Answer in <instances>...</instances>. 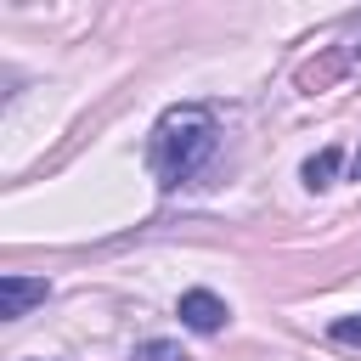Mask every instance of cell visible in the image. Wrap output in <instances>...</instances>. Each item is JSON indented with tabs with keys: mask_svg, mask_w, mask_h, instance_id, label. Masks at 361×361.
I'll use <instances>...</instances> for the list:
<instances>
[{
	"mask_svg": "<svg viewBox=\"0 0 361 361\" xmlns=\"http://www.w3.org/2000/svg\"><path fill=\"white\" fill-rule=\"evenodd\" d=\"M350 180H361V147H355V158H350Z\"/></svg>",
	"mask_w": 361,
	"mask_h": 361,
	"instance_id": "cell-8",
	"label": "cell"
},
{
	"mask_svg": "<svg viewBox=\"0 0 361 361\" xmlns=\"http://www.w3.org/2000/svg\"><path fill=\"white\" fill-rule=\"evenodd\" d=\"M175 310H180V322H186L192 333H220V327L231 322V305H226L220 293H209V288H186Z\"/></svg>",
	"mask_w": 361,
	"mask_h": 361,
	"instance_id": "cell-2",
	"label": "cell"
},
{
	"mask_svg": "<svg viewBox=\"0 0 361 361\" xmlns=\"http://www.w3.org/2000/svg\"><path fill=\"white\" fill-rule=\"evenodd\" d=\"M338 164H344V152H338V147H322L316 158H305V186H310V192H322V186H333V175H338Z\"/></svg>",
	"mask_w": 361,
	"mask_h": 361,
	"instance_id": "cell-4",
	"label": "cell"
},
{
	"mask_svg": "<svg viewBox=\"0 0 361 361\" xmlns=\"http://www.w3.org/2000/svg\"><path fill=\"white\" fill-rule=\"evenodd\" d=\"M45 293H51L45 276H17V271H6V276H0V316L17 322V316H28L34 305H45Z\"/></svg>",
	"mask_w": 361,
	"mask_h": 361,
	"instance_id": "cell-3",
	"label": "cell"
},
{
	"mask_svg": "<svg viewBox=\"0 0 361 361\" xmlns=\"http://www.w3.org/2000/svg\"><path fill=\"white\" fill-rule=\"evenodd\" d=\"M214 147H220V124H214V113H209V107H197V102L169 107V113L152 124V135H147L152 180H158L164 192H175V186H186V180H197V175L209 169Z\"/></svg>",
	"mask_w": 361,
	"mask_h": 361,
	"instance_id": "cell-1",
	"label": "cell"
},
{
	"mask_svg": "<svg viewBox=\"0 0 361 361\" xmlns=\"http://www.w3.org/2000/svg\"><path fill=\"white\" fill-rule=\"evenodd\" d=\"M130 361H192L175 338H147V344H135L130 350Z\"/></svg>",
	"mask_w": 361,
	"mask_h": 361,
	"instance_id": "cell-5",
	"label": "cell"
},
{
	"mask_svg": "<svg viewBox=\"0 0 361 361\" xmlns=\"http://www.w3.org/2000/svg\"><path fill=\"white\" fill-rule=\"evenodd\" d=\"M338 62H344V68H361V23H355V34H350V45H344Z\"/></svg>",
	"mask_w": 361,
	"mask_h": 361,
	"instance_id": "cell-7",
	"label": "cell"
},
{
	"mask_svg": "<svg viewBox=\"0 0 361 361\" xmlns=\"http://www.w3.org/2000/svg\"><path fill=\"white\" fill-rule=\"evenodd\" d=\"M333 344H355L361 350V316H338L333 322Z\"/></svg>",
	"mask_w": 361,
	"mask_h": 361,
	"instance_id": "cell-6",
	"label": "cell"
}]
</instances>
